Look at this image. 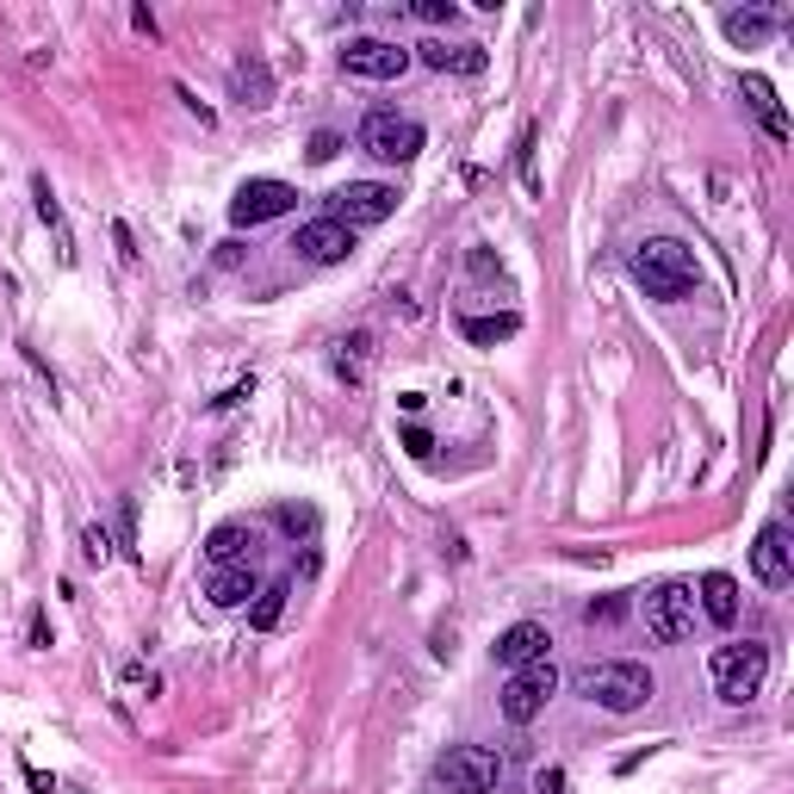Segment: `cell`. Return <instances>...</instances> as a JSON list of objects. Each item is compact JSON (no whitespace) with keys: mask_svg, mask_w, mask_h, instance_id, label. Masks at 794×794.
<instances>
[{"mask_svg":"<svg viewBox=\"0 0 794 794\" xmlns=\"http://www.w3.org/2000/svg\"><path fill=\"white\" fill-rule=\"evenodd\" d=\"M578 696L596 701L602 714H640L645 701L659 696V677L640 659H602L578 671Z\"/></svg>","mask_w":794,"mask_h":794,"instance_id":"6da1fadb","label":"cell"},{"mask_svg":"<svg viewBox=\"0 0 794 794\" xmlns=\"http://www.w3.org/2000/svg\"><path fill=\"white\" fill-rule=\"evenodd\" d=\"M633 280L645 286V298H689L696 292V280H701V261H696V249L689 242H677V236H652V242H640L633 249Z\"/></svg>","mask_w":794,"mask_h":794,"instance_id":"7a4b0ae2","label":"cell"},{"mask_svg":"<svg viewBox=\"0 0 794 794\" xmlns=\"http://www.w3.org/2000/svg\"><path fill=\"white\" fill-rule=\"evenodd\" d=\"M763 683H770V645H763V640L720 645V652H714V689H720V701L745 708V701L763 696Z\"/></svg>","mask_w":794,"mask_h":794,"instance_id":"3957f363","label":"cell"},{"mask_svg":"<svg viewBox=\"0 0 794 794\" xmlns=\"http://www.w3.org/2000/svg\"><path fill=\"white\" fill-rule=\"evenodd\" d=\"M640 615H645V633L659 645H677V640H689L696 633V583H652L645 590V602H640Z\"/></svg>","mask_w":794,"mask_h":794,"instance_id":"277c9868","label":"cell"},{"mask_svg":"<svg viewBox=\"0 0 794 794\" xmlns=\"http://www.w3.org/2000/svg\"><path fill=\"white\" fill-rule=\"evenodd\" d=\"M360 150H367L372 162L404 168V162L423 155V125L404 118V112H367V125H360Z\"/></svg>","mask_w":794,"mask_h":794,"instance_id":"5b68a950","label":"cell"},{"mask_svg":"<svg viewBox=\"0 0 794 794\" xmlns=\"http://www.w3.org/2000/svg\"><path fill=\"white\" fill-rule=\"evenodd\" d=\"M398 212V187H386V180H348L342 193H330V212L335 224H348V230H367V224H386V217Z\"/></svg>","mask_w":794,"mask_h":794,"instance_id":"8992f818","label":"cell"},{"mask_svg":"<svg viewBox=\"0 0 794 794\" xmlns=\"http://www.w3.org/2000/svg\"><path fill=\"white\" fill-rule=\"evenodd\" d=\"M435 775L447 782V794H490L497 775H503V757L490 745H453V751L435 763Z\"/></svg>","mask_w":794,"mask_h":794,"instance_id":"52a82bcc","label":"cell"},{"mask_svg":"<svg viewBox=\"0 0 794 794\" xmlns=\"http://www.w3.org/2000/svg\"><path fill=\"white\" fill-rule=\"evenodd\" d=\"M553 689H559V671H553V659L522 664V671L509 677V689H503V720H509V726H528V720H541V708L553 701Z\"/></svg>","mask_w":794,"mask_h":794,"instance_id":"ba28073f","label":"cell"},{"mask_svg":"<svg viewBox=\"0 0 794 794\" xmlns=\"http://www.w3.org/2000/svg\"><path fill=\"white\" fill-rule=\"evenodd\" d=\"M292 205H298V187H286V180H242L230 199V224L236 230H254V224L286 217Z\"/></svg>","mask_w":794,"mask_h":794,"instance_id":"9c48e42d","label":"cell"},{"mask_svg":"<svg viewBox=\"0 0 794 794\" xmlns=\"http://www.w3.org/2000/svg\"><path fill=\"white\" fill-rule=\"evenodd\" d=\"M292 249L305 254L310 268H335V261H348L354 254V230L348 224H335V217H310V224H298Z\"/></svg>","mask_w":794,"mask_h":794,"instance_id":"30bf717a","label":"cell"},{"mask_svg":"<svg viewBox=\"0 0 794 794\" xmlns=\"http://www.w3.org/2000/svg\"><path fill=\"white\" fill-rule=\"evenodd\" d=\"M751 571H757V583H770V590H789V583H794V546H789V522H763V528H757Z\"/></svg>","mask_w":794,"mask_h":794,"instance_id":"8fae6325","label":"cell"},{"mask_svg":"<svg viewBox=\"0 0 794 794\" xmlns=\"http://www.w3.org/2000/svg\"><path fill=\"white\" fill-rule=\"evenodd\" d=\"M342 69L360 75V81H398L410 69V50H398V44H386V38H348Z\"/></svg>","mask_w":794,"mask_h":794,"instance_id":"7c38bea8","label":"cell"},{"mask_svg":"<svg viewBox=\"0 0 794 794\" xmlns=\"http://www.w3.org/2000/svg\"><path fill=\"white\" fill-rule=\"evenodd\" d=\"M738 94H745V106L757 112V125H763V137L770 143H789V112H782V99H775V87L763 75H745L738 81Z\"/></svg>","mask_w":794,"mask_h":794,"instance_id":"4fadbf2b","label":"cell"},{"mask_svg":"<svg viewBox=\"0 0 794 794\" xmlns=\"http://www.w3.org/2000/svg\"><path fill=\"white\" fill-rule=\"evenodd\" d=\"M546 645H553V633H546L541 620H515L503 640H497V664H509V671H522V664L546 659Z\"/></svg>","mask_w":794,"mask_h":794,"instance_id":"5bb4252c","label":"cell"},{"mask_svg":"<svg viewBox=\"0 0 794 794\" xmlns=\"http://www.w3.org/2000/svg\"><path fill=\"white\" fill-rule=\"evenodd\" d=\"M696 608L714 620V627H733L738 620V583L726 578V571H708V578L696 583Z\"/></svg>","mask_w":794,"mask_h":794,"instance_id":"9a60e30c","label":"cell"},{"mask_svg":"<svg viewBox=\"0 0 794 794\" xmlns=\"http://www.w3.org/2000/svg\"><path fill=\"white\" fill-rule=\"evenodd\" d=\"M205 596H212V608H242L249 596H261V583H254L249 565H217L212 583H205Z\"/></svg>","mask_w":794,"mask_h":794,"instance_id":"2e32d148","label":"cell"},{"mask_svg":"<svg viewBox=\"0 0 794 794\" xmlns=\"http://www.w3.org/2000/svg\"><path fill=\"white\" fill-rule=\"evenodd\" d=\"M249 546H254V528L249 522H217L212 534H205V559H212V571H217V565H242Z\"/></svg>","mask_w":794,"mask_h":794,"instance_id":"e0dca14e","label":"cell"},{"mask_svg":"<svg viewBox=\"0 0 794 794\" xmlns=\"http://www.w3.org/2000/svg\"><path fill=\"white\" fill-rule=\"evenodd\" d=\"M230 81H236V99H242V106H254V112H261V106H273V69L261 57H242Z\"/></svg>","mask_w":794,"mask_h":794,"instance_id":"ac0fdd59","label":"cell"},{"mask_svg":"<svg viewBox=\"0 0 794 794\" xmlns=\"http://www.w3.org/2000/svg\"><path fill=\"white\" fill-rule=\"evenodd\" d=\"M522 330V317L515 310H497V317H465L460 335L472 342V348H497V342H509V335Z\"/></svg>","mask_w":794,"mask_h":794,"instance_id":"d6986e66","label":"cell"},{"mask_svg":"<svg viewBox=\"0 0 794 794\" xmlns=\"http://www.w3.org/2000/svg\"><path fill=\"white\" fill-rule=\"evenodd\" d=\"M423 62L428 69H460V75H485V44H460V50H447V44H423Z\"/></svg>","mask_w":794,"mask_h":794,"instance_id":"ffe728a7","label":"cell"},{"mask_svg":"<svg viewBox=\"0 0 794 794\" xmlns=\"http://www.w3.org/2000/svg\"><path fill=\"white\" fill-rule=\"evenodd\" d=\"M32 199H38V217L57 230V249H62V261H75V236H69V217H62V205H57V193H50V180L44 175H32Z\"/></svg>","mask_w":794,"mask_h":794,"instance_id":"44dd1931","label":"cell"},{"mask_svg":"<svg viewBox=\"0 0 794 794\" xmlns=\"http://www.w3.org/2000/svg\"><path fill=\"white\" fill-rule=\"evenodd\" d=\"M286 596H292L286 578H273L268 590L254 596V608H249V627H254V633H273V627H280V615H286Z\"/></svg>","mask_w":794,"mask_h":794,"instance_id":"7402d4cb","label":"cell"},{"mask_svg":"<svg viewBox=\"0 0 794 794\" xmlns=\"http://www.w3.org/2000/svg\"><path fill=\"white\" fill-rule=\"evenodd\" d=\"M367 354H372V335L367 330L342 335V348H335V372H342L348 386H360V379H367Z\"/></svg>","mask_w":794,"mask_h":794,"instance_id":"603a6c76","label":"cell"},{"mask_svg":"<svg viewBox=\"0 0 794 794\" xmlns=\"http://www.w3.org/2000/svg\"><path fill=\"white\" fill-rule=\"evenodd\" d=\"M720 25H726V38H733V44H745V50H751V44H763L775 32V13H726Z\"/></svg>","mask_w":794,"mask_h":794,"instance_id":"cb8c5ba5","label":"cell"},{"mask_svg":"<svg viewBox=\"0 0 794 794\" xmlns=\"http://www.w3.org/2000/svg\"><path fill=\"white\" fill-rule=\"evenodd\" d=\"M273 522H280V528H286V534H292V541H310V534H317V515H310V509H280V515H273Z\"/></svg>","mask_w":794,"mask_h":794,"instance_id":"d4e9b609","label":"cell"},{"mask_svg":"<svg viewBox=\"0 0 794 794\" xmlns=\"http://www.w3.org/2000/svg\"><path fill=\"white\" fill-rule=\"evenodd\" d=\"M81 553H87V559H94V565H106V559H112V534H106V528H81Z\"/></svg>","mask_w":794,"mask_h":794,"instance_id":"484cf974","label":"cell"},{"mask_svg":"<svg viewBox=\"0 0 794 794\" xmlns=\"http://www.w3.org/2000/svg\"><path fill=\"white\" fill-rule=\"evenodd\" d=\"M515 162H522V187H528V193H541V168H534V125L522 131V150H515Z\"/></svg>","mask_w":794,"mask_h":794,"instance_id":"4316f807","label":"cell"},{"mask_svg":"<svg viewBox=\"0 0 794 794\" xmlns=\"http://www.w3.org/2000/svg\"><path fill=\"white\" fill-rule=\"evenodd\" d=\"M410 13H416L423 25H453V13H460V7H453V0H416Z\"/></svg>","mask_w":794,"mask_h":794,"instance_id":"83f0119b","label":"cell"},{"mask_svg":"<svg viewBox=\"0 0 794 794\" xmlns=\"http://www.w3.org/2000/svg\"><path fill=\"white\" fill-rule=\"evenodd\" d=\"M249 398H254V379H236V386L224 391V398H212V410H217V416H224V410H236V404H249Z\"/></svg>","mask_w":794,"mask_h":794,"instance_id":"f1b7e54d","label":"cell"},{"mask_svg":"<svg viewBox=\"0 0 794 794\" xmlns=\"http://www.w3.org/2000/svg\"><path fill=\"white\" fill-rule=\"evenodd\" d=\"M25 633H32V652H50V645H57V633H50L44 608H32V627H25Z\"/></svg>","mask_w":794,"mask_h":794,"instance_id":"f546056e","label":"cell"},{"mask_svg":"<svg viewBox=\"0 0 794 794\" xmlns=\"http://www.w3.org/2000/svg\"><path fill=\"white\" fill-rule=\"evenodd\" d=\"M118 528H125V553L137 559V497H125V509H118Z\"/></svg>","mask_w":794,"mask_h":794,"instance_id":"4dcf8cb0","label":"cell"},{"mask_svg":"<svg viewBox=\"0 0 794 794\" xmlns=\"http://www.w3.org/2000/svg\"><path fill=\"white\" fill-rule=\"evenodd\" d=\"M534 794H565V770H559V763L534 770Z\"/></svg>","mask_w":794,"mask_h":794,"instance_id":"1f68e13d","label":"cell"},{"mask_svg":"<svg viewBox=\"0 0 794 794\" xmlns=\"http://www.w3.org/2000/svg\"><path fill=\"white\" fill-rule=\"evenodd\" d=\"M404 447H410V460H435V441H428V428H404Z\"/></svg>","mask_w":794,"mask_h":794,"instance_id":"d6a6232c","label":"cell"},{"mask_svg":"<svg viewBox=\"0 0 794 794\" xmlns=\"http://www.w3.org/2000/svg\"><path fill=\"white\" fill-rule=\"evenodd\" d=\"M620 615H627V602H620V596H608V602H590V627H596V620H602V627H608V620H620Z\"/></svg>","mask_w":794,"mask_h":794,"instance_id":"836d02e7","label":"cell"},{"mask_svg":"<svg viewBox=\"0 0 794 794\" xmlns=\"http://www.w3.org/2000/svg\"><path fill=\"white\" fill-rule=\"evenodd\" d=\"M335 150H342V137H335V131H317V137H310V162H330Z\"/></svg>","mask_w":794,"mask_h":794,"instance_id":"e575fe53","label":"cell"},{"mask_svg":"<svg viewBox=\"0 0 794 794\" xmlns=\"http://www.w3.org/2000/svg\"><path fill=\"white\" fill-rule=\"evenodd\" d=\"M131 25H137V32H143V38H155V32H162V25H155V13H150V7H131Z\"/></svg>","mask_w":794,"mask_h":794,"instance_id":"d590c367","label":"cell"},{"mask_svg":"<svg viewBox=\"0 0 794 794\" xmlns=\"http://www.w3.org/2000/svg\"><path fill=\"white\" fill-rule=\"evenodd\" d=\"M112 242H118V254H125V261H137V242H131V230H125V224H112Z\"/></svg>","mask_w":794,"mask_h":794,"instance_id":"8d00e7d4","label":"cell"}]
</instances>
